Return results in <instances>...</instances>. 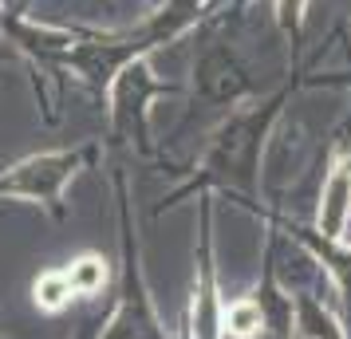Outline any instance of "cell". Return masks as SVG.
<instances>
[{"mask_svg":"<svg viewBox=\"0 0 351 339\" xmlns=\"http://www.w3.org/2000/svg\"><path fill=\"white\" fill-rule=\"evenodd\" d=\"M99 280H103V268H99L95 260H83L80 268L67 276V284H71V288H95Z\"/></svg>","mask_w":351,"mask_h":339,"instance_id":"cell-2","label":"cell"},{"mask_svg":"<svg viewBox=\"0 0 351 339\" xmlns=\"http://www.w3.org/2000/svg\"><path fill=\"white\" fill-rule=\"evenodd\" d=\"M71 292V284H67V276H48V280H40V288H36V296L44 300L48 307L64 304V296Z\"/></svg>","mask_w":351,"mask_h":339,"instance_id":"cell-1","label":"cell"}]
</instances>
